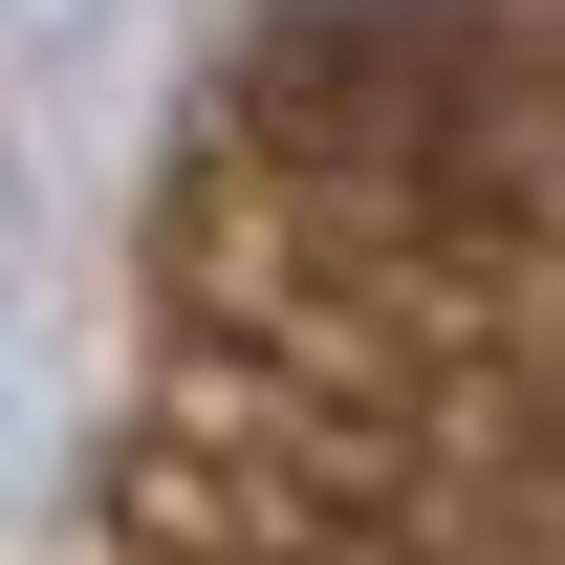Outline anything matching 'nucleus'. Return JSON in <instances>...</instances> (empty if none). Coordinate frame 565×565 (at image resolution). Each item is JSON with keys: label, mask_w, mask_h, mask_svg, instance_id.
<instances>
[{"label": "nucleus", "mask_w": 565, "mask_h": 565, "mask_svg": "<svg viewBox=\"0 0 565 565\" xmlns=\"http://www.w3.org/2000/svg\"><path fill=\"white\" fill-rule=\"evenodd\" d=\"M131 565H565V66L327 44L262 87Z\"/></svg>", "instance_id": "obj_1"}]
</instances>
